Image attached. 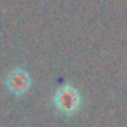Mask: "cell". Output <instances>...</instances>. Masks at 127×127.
Listing matches in <instances>:
<instances>
[{
  "instance_id": "obj_1",
  "label": "cell",
  "mask_w": 127,
  "mask_h": 127,
  "mask_svg": "<svg viewBox=\"0 0 127 127\" xmlns=\"http://www.w3.org/2000/svg\"><path fill=\"white\" fill-rule=\"evenodd\" d=\"M53 102L58 111H61L62 114H66V115H71L80 108L81 95L72 84H64L56 90Z\"/></svg>"
},
{
  "instance_id": "obj_2",
  "label": "cell",
  "mask_w": 127,
  "mask_h": 127,
  "mask_svg": "<svg viewBox=\"0 0 127 127\" xmlns=\"http://www.w3.org/2000/svg\"><path fill=\"white\" fill-rule=\"evenodd\" d=\"M6 86L13 95H25L31 87V77L27 71L16 68V69L9 72V75L6 78Z\"/></svg>"
}]
</instances>
